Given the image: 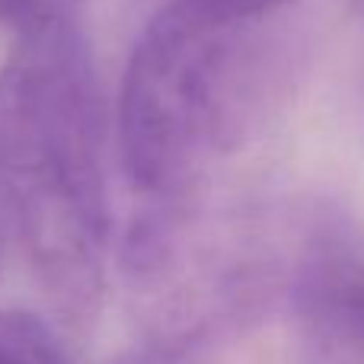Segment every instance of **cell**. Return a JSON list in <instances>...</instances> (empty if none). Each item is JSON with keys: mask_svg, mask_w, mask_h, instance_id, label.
<instances>
[{"mask_svg": "<svg viewBox=\"0 0 364 364\" xmlns=\"http://www.w3.org/2000/svg\"><path fill=\"white\" fill-rule=\"evenodd\" d=\"M0 208L68 329H90L112 237L93 55L77 19L19 26L0 64Z\"/></svg>", "mask_w": 364, "mask_h": 364, "instance_id": "cell-1", "label": "cell"}, {"mask_svg": "<svg viewBox=\"0 0 364 364\" xmlns=\"http://www.w3.org/2000/svg\"><path fill=\"white\" fill-rule=\"evenodd\" d=\"M297 70L301 38L278 13L224 23L164 0L119 93V151L138 205L195 198L205 166L262 132Z\"/></svg>", "mask_w": 364, "mask_h": 364, "instance_id": "cell-2", "label": "cell"}, {"mask_svg": "<svg viewBox=\"0 0 364 364\" xmlns=\"http://www.w3.org/2000/svg\"><path fill=\"white\" fill-rule=\"evenodd\" d=\"M0 364H70L61 342L36 314L0 307Z\"/></svg>", "mask_w": 364, "mask_h": 364, "instance_id": "cell-3", "label": "cell"}, {"mask_svg": "<svg viewBox=\"0 0 364 364\" xmlns=\"http://www.w3.org/2000/svg\"><path fill=\"white\" fill-rule=\"evenodd\" d=\"M192 13H201L208 19H224V23H243V19H265L282 13L291 0H170Z\"/></svg>", "mask_w": 364, "mask_h": 364, "instance_id": "cell-4", "label": "cell"}, {"mask_svg": "<svg viewBox=\"0 0 364 364\" xmlns=\"http://www.w3.org/2000/svg\"><path fill=\"white\" fill-rule=\"evenodd\" d=\"M83 0H4V19L13 26L51 23V19H77Z\"/></svg>", "mask_w": 364, "mask_h": 364, "instance_id": "cell-5", "label": "cell"}, {"mask_svg": "<svg viewBox=\"0 0 364 364\" xmlns=\"http://www.w3.org/2000/svg\"><path fill=\"white\" fill-rule=\"evenodd\" d=\"M115 364H188L186 348H173V346H160V342H147L144 348L122 355Z\"/></svg>", "mask_w": 364, "mask_h": 364, "instance_id": "cell-6", "label": "cell"}, {"mask_svg": "<svg viewBox=\"0 0 364 364\" xmlns=\"http://www.w3.org/2000/svg\"><path fill=\"white\" fill-rule=\"evenodd\" d=\"M10 237V230H6V218H4V208H0V250H4V240Z\"/></svg>", "mask_w": 364, "mask_h": 364, "instance_id": "cell-7", "label": "cell"}, {"mask_svg": "<svg viewBox=\"0 0 364 364\" xmlns=\"http://www.w3.org/2000/svg\"><path fill=\"white\" fill-rule=\"evenodd\" d=\"M352 364H364V336H361L358 348H355V358H352Z\"/></svg>", "mask_w": 364, "mask_h": 364, "instance_id": "cell-8", "label": "cell"}, {"mask_svg": "<svg viewBox=\"0 0 364 364\" xmlns=\"http://www.w3.org/2000/svg\"><path fill=\"white\" fill-rule=\"evenodd\" d=\"M0 19H4V0H0Z\"/></svg>", "mask_w": 364, "mask_h": 364, "instance_id": "cell-9", "label": "cell"}, {"mask_svg": "<svg viewBox=\"0 0 364 364\" xmlns=\"http://www.w3.org/2000/svg\"><path fill=\"white\" fill-rule=\"evenodd\" d=\"M361 4H364V0H361Z\"/></svg>", "mask_w": 364, "mask_h": 364, "instance_id": "cell-10", "label": "cell"}]
</instances>
